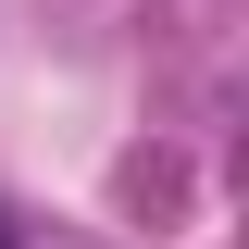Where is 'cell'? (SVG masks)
<instances>
[{"instance_id":"obj_1","label":"cell","mask_w":249,"mask_h":249,"mask_svg":"<svg viewBox=\"0 0 249 249\" xmlns=\"http://www.w3.org/2000/svg\"><path fill=\"white\" fill-rule=\"evenodd\" d=\"M0 249H13V237H0Z\"/></svg>"}]
</instances>
